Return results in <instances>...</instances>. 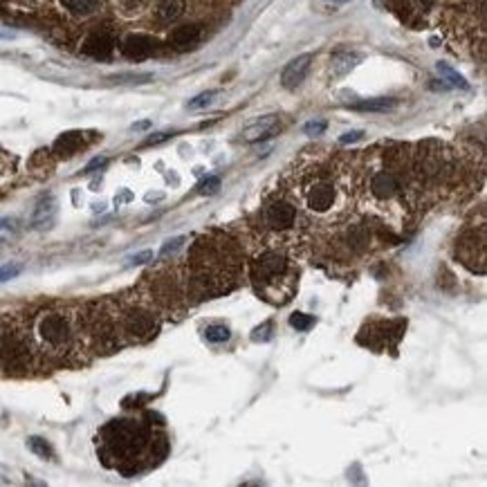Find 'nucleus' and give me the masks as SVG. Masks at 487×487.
I'll return each mask as SVG.
<instances>
[{"mask_svg": "<svg viewBox=\"0 0 487 487\" xmlns=\"http://www.w3.org/2000/svg\"><path fill=\"white\" fill-rule=\"evenodd\" d=\"M242 276V249L231 236L209 231L193 242L187 258V297L216 299L238 286Z\"/></svg>", "mask_w": 487, "mask_h": 487, "instance_id": "1", "label": "nucleus"}, {"mask_svg": "<svg viewBox=\"0 0 487 487\" xmlns=\"http://www.w3.org/2000/svg\"><path fill=\"white\" fill-rule=\"evenodd\" d=\"M38 359L47 362H76L88 350L81 315L70 308H45L27 324Z\"/></svg>", "mask_w": 487, "mask_h": 487, "instance_id": "2", "label": "nucleus"}, {"mask_svg": "<svg viewBox=\"0 0 487 487\" xmlns=\"http://www.w3.org/2000/svg\"><path fill=\"white\" fill-rule=\"evenodd\" d=\"M413 169L406 153H386L384 160H375L366 167L359 180V193L368 207L386 216V209H404L411 198Z\"/></svg>", "mask_w": 487, "mask_h": 487, "instance_id": "3", "label": "nucleus"}, {"mask_svg": "<svg viewBox=\"0 0 487 487\" xmlns=\"http://www.w3.org/2000/svg\"><path fill=\"white\" fill-rule=\"evenodd\" d=\"M249 279L261 299L283 306L297 292L299 270L283 247H265L249 263Z\"/></svg>", "mask_w": 487, "mask_h": 487, "instance_id": "4", "label": "nucleus"}, {"mask_svg": "<svg viewBox=\"0 0 487 487\" xmlns=\"http://www.w3.org/2000/svg\"><path fill=\"white\" fill-rule=\"evenodd\" d=\"M160 443H164V438L155 436L138 420H115L101 431V454L115 459V467H119L124 474L140 472L142 456L155 454V445Z\"/></svg>", "mask_w": 487, "mask_h": 487, "instance_id": "5", "label": "nucleus"}, {"mask_svg": "<svg viewBox=\"0 0 487 487\" xmlns=\"http://www.w3.org/2000/svg\"><path fill=\"white\" fill-rule=\"evenodd\" d=\"M292 198L299 207H304L308 213L317 218L339 216L346 209V189L339 182L337 173L328 169H308L297 175Z\"/></svg>", "mask_w": 487, "mask_h": 487, "instance_id": "6", "label": "nucleus"}, {"mask_svg": "<svg viewBox=\"0 0 487 487\" xmlns=\"http://www.w3.org/2000/svg\"><path fill=\"white\" fill-rule=\"evenodd\" d=\"M117 319H119V333L124 344L149 342L160 333L162 326V317L149 295H133L117 301Z\"/></svg>", "mask_w": 487, "mask_h": 487, "instance_id": "7", "label": "nucleus"}, {"mask_svg": "<svg viewBox=\"0 0 487 487\" xmlns=\"http://www.w3.org/2000/svg\"><path fill=\"white\" fill-rule=\"evenodd\" d=\"M299 225V204L288 191H276L263 200L261 229L272 236H286Z\"/></svg>", "mask_w": 487, "mask_h": 487, "instance_id": "8", "label": "nucleus"}, {"mask_svg": "<svg viewBox=\"0 0 487 487\" xmlns=\"http://www.w3.org/2000/svg\"><path fill=\"white\" fill-rule=\"evenodd\" d=\"M404 330L406 319H373L359 330L357 342L375 353H386V350L397 348L400 339L404 337Z\"/></svg>", "mask_w": 487, "mask_h": 487, "instance_id": "9", "label": "nucleus"}, {"mask_svg": "<svg viewBox=\"0 0 487 487\" xmlns=\"http://www.w3.org/2000/svg\"><path fill=\"white\" fill-rule=\"evenodd\" d=\"M373 242H375V236L371 227H366L364 222H355V225H348L337 233L333 238V247L339 258L350 261V258H359L368 254Z\"/></svg>", "mask_w": 487, "mask_h": 487, "instance_id": "10", "label": "nucleus"}, {"mask_svg": "<svg viewBox=\"0 0 487 487\" xmlns=\"http://www.w3.org/2000/svg\"><path fill=\"white\" fill-rule=\"evenodd\" d=\"M456 256L472 272L485 274V220L479 222V227L472 225L463 229L456 240Z\"/></svg>", "mask_w": 487, "mask_h": 487, "instance_id": "11", "label": "nucleus"}, {"mask_svg": "<svg viewBox=\"0 0 487 487\" xmlns=\"http://www.w3.org/2000/svg\"><path fill=\"white\" fill-rule=\"evenodd\" d=\"M310 65H313V54H301L297 58H292V61L283 67V72H281V85L288 88V90L299 88L301 83H304Z\"/></svg>", "mask_w": 487, "mask_h": 487, "instance_id": "12", "label": "nucleus"}, {"mask_svg": "<svg viewBox=\"0 0 487 487\" xmlns=\"http://www.w3.org/2000/svg\"><path fill=\"white\" fill-rule=\"evenodd\" d=\"M281 131V119L279 115H265L261 119L251 122L245 131H242V140L254 144V142H263L267 138H274V135Z\"/></svg>", "mask_w": 487, "mask_h": 487, "instance_id": "13", "label": "nucleus"}, {"mask_svg": "<svg viewBox=\"0 0 487 487\" xmlns=\"http://www.w3.org/2000/svg\"><path fill=\"white\" fill-rule=\"evenodd\" d=\"M155 50H158V41L146 34H131L126 36V41L122 45V52L124 56L133 58V61H144V58H149L151 54H155Z\"/></svg>", "mask_w": 487, "mask_h": 487, "instance_id": "14", "label": "nucleus"}, {"mask_svg": "<svg viewBox=\"0 0 487 487\" xmlns=\"http://www.w3.org/2000/svg\"><path fill=\"white\" fill-rule=\"evenodd\" d=\"M115 50V38L108 32H94L85 38V43L81 47V52L85 56H92V58H99V61H106L110 58Z\"/></svg>", "mask_w": 487, "mask_h": 487, "instance_id": "15", "label": "nucleus"}, {"mask_svg": "<svg viewBox=\"0 0 487 487\" xmlns=\"http://www.w3.org/2000/svg\"><path fill=\"white\" fill-rule=\"evenodd\" d=\"M56 200L52 196H45L36 202L34 213H32V227L34 229H50L56 220Z\"/></svg>", "mask_w": 487, "mask_h": 487, "instance_id": "16", "label": "nucleus"}, {"mask_svg": "<svg viewBox=\"0 0 487 487\" xmlns=\"http://www.w3.org/2000/svg\"><path fill=\"white\" fill-rule=\"evenodd\" d=\"M85 149V133L81 131H70L63 133L61 138L54 142V153L58 158H72L74 153Z\"/></svg>", "mask_w": 487, "mask_h": 487, "instance_id": "17", "label": "nucleus"}, {"mask_svg": "<svg viewBox=\"0 0 487 487\" xmlns=\"http://www.w3.org/2000/svg\"><path fill=\"white\" fill-rule=\"evenodd\" d=\"M200 36H202V29L198 25H182V27L173 29L169 41L175 50H189V47L198 45Z\"/></svg>", "mask_w": 487, "mask_h": 487, "instance_id": "18", "label": "nucleus"}, {"mask_svg": "<svg viewBox=\"0 0 487 487\" xmlns=\"http://www.w3.org/2000/svg\"><path fill=\"white\" fill-rule=\"evenodd\" d=\"M61 7L65 9L67 14L74 16V18H88L97 14L104 5V0H58Z\"/></svg>", "mask_w": 487, "mask_h": 487, "instance_id": "19", "label": "nucleus"}, {"mask_svg": "<svg viewBox=\"0 0 487 487\" xmlns=\"http://www.w3.org/2000/svg\"><path fill=\"white\" fill-rule=\"evenodd\" d=\"M359 61H362V56L355 52H337L330 58V74H333L335 79L337 76H346Z\"/></svg>", "mask_w": 487, "mask_h": 487, "instance_id": "20", "label": "nucleus"}, {"mask_svg": "<svg viewBox=\"0 0 487 487\" xmlns=\"http://www.w3.org/2000/svg\"><path fill=\"white\" fill-rule=\"evenodd\" d=\"M184 14V0H158L155 16L160 23H173Z\"/></svg>", "mask_w": 487, "mask_h": 487, "instance_id": "21", "label": "nucleus"}, {"mask_svg": "<svg viewBox=\"0 0 487 487\" xmlns=\"http://www.w3.org/2000/svg\"><path fill=\"white\" fill-rule=\"evenodd\" d=\"M397 106V99H391V97H375V99H362L350 104V108L359 110V113H388Z\"/></svg>", "mask_w": 487, "mask_h": 487, "instance_id": "22", "label": "nucleus"}, {"mask_svg": "<svg viewBox=\"0 0 487 487\" xmlns=\"http://www.w3.org/2000/svg\"><path fill=\"white\" fill-rule=\"evenodd\" d=\"M204 339L209 344H227L231 339V330L225 324H207L204 328Z\"/></svg>", "mask_w": 487, "mask_h": 487, "instance_id": "23", "label": "nucleus"}, {"mask_svg": "<svg viewBox=\"0 0 487 487\" xmlns=\"http://www.w3.org/2000/svg\"><path fill=\"white\" fill-rule=\"evenodd\" d=\"M115 3H117V9H119L124 16H135V14L144 12L151 0H115Z\"/></svg>", "mask_w": 487, "mask_h": 487, "instance_id": "24", "label": "nucleus"}, {"mask_svg": "<svg viewBox=\"0 0 487 487\" xmlns=\"http://www.w3.org/2000/svg\"><path fill=\"white\" fill-rule=\"evenodd\" d=\"M27 447H29V452L36 454V456H41V459H47V461H50L52 456H54L50 443L43 440V438H36V436H34V438H29V440H27Z\"/></svg>", "mask_w": 487, "mask_h": 487, "instance_id": "25", "label": "nucleus"}, {"mask_svg": "<svg viewBox=\"0 0 487 487\" xmlns=\"http://www.w3.org/2000/svg\"><path fill=\"white\" fill-rule=\"evenodd\" d=\"M438 72H440L447 81H449V85H456V88H470V83H467L463 79V74H459L454 70L452 65H447V63H438Z\"/></svg>", "mask_w": 487, "mask_h": 487, "instance_id": "26", "label": "nucleus"}, {"mask_svg": "<svg viewBox=\"0 0 487 487\" xmlns=\"http://www.w3.org/2000/svg\"><path fill=\"white\" fill-rule=\"evenodd\" d=\"M290 326L299 330V333H306V330L315 326V317L306 313H295V315H290Z\"/></svg>", "mask_w": 487, "mask_h": 487, "instance_id": "27", "label": "nucleus"}, {"mask_svg": "<svg viewBox=\"0 0 487 487\" xmlns=\"http://www.w3.org/2000/svg\"><path fill=\"white\" fill-rule=\"evenodd\" d=\"M216 90H207V92H202L198 97H193V99L189 101V108L191 110H200V108H207V106L213 104V99H216Z\"/></svg>", "mask_w": 487, "mask_h": 487, "instance_id": "28", "label": "nucleus"}, {"mask_svg": "<svg viewBox=\"0 0 487 487\" xmlns=\"http://www.w3.org/2000/svg\"><path fill=\"white\" fill-rule=\"evenodd\" d=\"M184 240H187L184 236H178V238H171V240H167V242H164V247L160 249V258H169V256H173L175 251H178V249L184 245Z\"/></svg>", "mask_w": 487, "mask_h": 487, "instance_id": "29", "label": "nucleus"}, {"mask_svg": "<svg viewBox=\"0 0 487 487\" xmlns=\"http://www.w3.org/2000/svg\"><path fill=\"white\" fill-rule=\"evenodd\" d=\"M274 337V333H272V321H265V324L263 326H258V328H254V333H251V339H254V342L258 344H263V342H270V339Z\"/></svg>", "mask_w": 487, "mask_h": 487, "instance_id": "30", "label": "nucleus"}, {"mask_svg": "<svg viewBox=\"0 0 487 487\" xmlns=\"http://www.w3.org/2000/svg\"><path fill=\"white\" fill-rule=\"evenodd\" d=\"M328 129V124L324 119H317V122H308L304 124V133L310 135V138H315V135H324Z\"/></svg>", "mask_w": 487, "mask_h": 487, "instance_id": "31", "label": "nucleus"}, {"mask_svg": "<svg viewBox=\"0 0 487 487\" xmlns=\"http://www.w3.org/2000/svg\"><path fill=\"white\" fill-rule=\"evenodd\" d=\"M23 272V265H18V263H9V265H3L0 267V281H9L18 276Z\"/></svg>", "mask_w": 487, "mask_h": 487, "instance_id": "32", "label": "nucleus"}, {"mask_svg": "<svg viewBox=\"0 0 487 487\" xmlns=\"http://www.w3.org/2000/svg\"><path fill=\"white\" fill-rule=\"evenodd\" d=\"M200 193H216L220 189V178H216V175H209L207 180L200 182Z\"/></svg>", "mask_w": 487, "mask_h": 487, "instance_id": "33", "label": "nucleus"}, {"mask_svg": "<svg viewBox=\"0 0 487 487\" xmlns=\"http://www.w3.org/2000/svg\"><path fill=\"white\" fill-rule=\"evenodd\" d=\"M149 261H153V251H151V249H146V251H140V254L131 256V258H129V263H126V265H142V263H149Z\"/></svg>", "mask_w": 487, "mask_h": 487, "instance_id": "34", "label": "nucleus"}, {"mask_svg": "<svg viewBox=\"0 0 487 487\" xmlns=\"http://www.w3.org/2000/svg\"><path fill=\"white\" fill-rule=\"evenodd\" d=\"M362 138H364V133H362V131H353V133L342 135V138H339V142H342V144H353V142H359Z\"/></svg>", "mask_w": 487, "mask_h": 487, "instance_id": "35", "label": "nucleus"}, {"mask_svg": "<svg viewBox=\"0 0 487 487\" xmlns=\"http://www.w3.org/2000/svg\"><path fill=\"white\" fill-rule=\"evenodd\" d=\"M173 133H158V135H151L149 140L144 142V146H153V144H160V142H164V140H169Z\"/></svg>", "mask_w": 487, "mask_h": 487, "instance_id": "36", "label": "nucleus"}, {"mask_svg": "<svg viewBox=\"0 0 487 487\" xmlns=\"http://www.w3.org/2000/svg\"><path fill=\"white\" fill-rule=\"evenodd\" d=\"M104 164H106V160H104V158H99V160H94V162H90V164H88V167H85V173H90V171H94L97 167H104Z\"/></svg>", "mask_w": 487, "mask_h": 487, "instance_id": "37", "label": "nucleus"}, {"mask_svg": "<svg viewBox=\"0 0 487 487\" xmlns=\"http://www.w3.org/2000/svg\"><path fill=\"white\" fill-rule=\"evenodd\" d=\"M326 3H333V5H344V3H348V0H326Z\"/></svg>", "mask_w": 487, "mask_h": 487, "instance_id": "38", "label": "nucleus"}, {"mask_svg": "<svg viewBox=\"0 0 487 487\" xmlns=\"http://www.w3.org/2000/svg\"><path fill=\"white\" fill-rule=\"evenodd\" d=\"M9 225V220H0V229H3V227H7Z\"/></svg>", "mask_w": 487, "mask_h": 487, "instance_id": "39", "label": "nucleus"}]
</instances>
